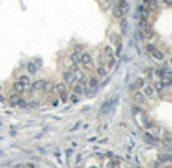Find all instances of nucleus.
I'll use <instances>...</instances> for the list:
<instances>
[{
	"mask_svg": "<svg viewBox=\"0 0 172 168\" xmlns=\"http://www.w3.org/2000/svg\"><path fill=\"white\" fill-rule=\"evenodd\" d=\"M144 93H145V96H153L154 95V89L151 86H147V87H145V90H144Z\"/></svg>",
	"mask_w": 172,
	"mask_h": 168,
	"instance_id": "15",
	"label": "nucleus"
},
{
	"mask_svg": "<svg viewBox=\"0 0 172 168\" xmlns=\"http://www.w3.org/2000/svg\"><path fill=\"white\" fill-rule=\"evenodd\" d=\"M159 159H160L162 162H169V161H172V155H169V153H163V155L159 156Z\"/></svg>",
	"mask_w": 172,
	"mask_h": 168,
	"instance_id": "13",
	"label": "nucleus"
},
{
	"mask_svg": "<svg viewBox=\"0 0 172 168\" xmlns=\"http://www.w3.org/2000/svg\"><path fill=\"white\" fill-rule=\"evenodd\" d=\"M97 75H99V77H105V75H106V69L103 68V66H99V68H97Z\"/></svg>",
	"mask_w": 172,
	"mask_h": 168,
	"instance_id": "17",
	"label": "nucleus"
},
{
	"mask_svg": "<svg viewBox=\"0 0 172 168\" xmlns=\"http://www.w3.org/2000/svg\"><path fill=\"white\" fill-rule=\"evenodd\" d=\"M111 42L118 45V44H120V36H118V35H112V36H111Z\"/></svg>",
	"mask_w": 172,
	"mask_h": 168,
	"instance_id": "19",
	"label": "nucleus"
},
{
	"mask_svg": "<svg viewBox=\"0 0 172 168\" xmlns=\"http://www.w3.org/2000/svg\"><path fill=\"white\" fill-rule=\"evenodd\" d=\"M127 27H129V23L126 18H121V24H120V29H121V33L126 35L127 33Z\"/></svg>",
	"mask_w": 172,
	"mask_h": 168,
	"instance_id": "9",
	"label": "nucleus"
},
{
	"mask_svg": "<svg viewBox=\"0 0 172 168\" xmlns=\"http://www.w3.org/2000/svg\"><path fill=\"white\" fill-rule=\"evenodd\" d=\"M126 12L121 9V8H120L118 5H115L114 6V9H112V15L115 17V18H123V15H124Z\"/></svg>",
	"mask_w": 172,
	"mask_h": 168,
	"instance_id": "5",
	"label": "nucleus"
},
{
	"mask_svg": "<svg viewBox=\"0 0 172 168\" xmlns=\"http://www.w3.org/2000/svg\"><path fill=\"white\" fill-rule=\"evenodd\" d=\"M135 101H136V102H142V101H144V95H142V93H136V95H135Z\"/></svg>",
	"mask_w": 172,
	"mask_h": 168,
	"instance_id": "21",
	"label": "nucleus"
},
{
	"mask_svg": "<svg viewBox=\"0 0 172 168\" xmlns=\"http://www.w3.org/2000/svg\"><path fill=\"white\" fill-rule=\"evenodd\" d=\"M79 63L82 65H90L91 63V56L88 54V53H82V54H79Z\"/></svg>",
	"mask_w": 172,
	"mask_h": 168,
	"instance_id": "3",
	"label": "nucleus"
},
{
	"mask_svg": "<svg viewBox=\"0 0 172 168\" xmlns=\"http://www.w3.org/2000/svg\"><path fill=\"white\" fill-rule=\"evenodd\" d=\"M117 164H118L117 159H112V161L108 162V168H117Z\"/></svg>",
	"mask_w": 172,
	"mask_h": 168,
	"instance_id": "20",
	"label": "nucleus"
},
{
	"mask_svg": "<svg viewBox=\"0 0 172 168\" xmlns=\"http://www.w3.org/2000/svg\"><path fill=\"white\" fill-rule=\"evenodd\" d=\"M145 140H147V141H150V143H154V144H156V143H159V138H157L156 135H151L150 132H147V134H145Z\"/></svg>",
	"mask_w": 172,
	"mask_h": 168,
	"instance_id": "10",
	"label": "nucleus"
},
{
	"mask_svg": "<svg viewBox=\"0 0 172 168\" xmlns=\"http://www.w3.org/2000/svg\"><path fill=\"white\" fill-rule=\"evenodd\" d=\"M141 87H144V80L138 78V80H135V83L130 86V89H141Z\"/></svg>",
	"mask_w": 172,
	"mask_h": 168,
	"instance_id": "8",
	"label": "nucleus"
},
{
	"mask_svg": "<svg viewBox=\"0 0 172 168\" xmlns=\"http://www.w3.org/2000/svg\"><path fill=\"white\" fill-rule=\"evenodd\" d=\"M82 89H84V86H75V89H73L75 95H76V96L81 95V93H82Z\"/></svg>",
	"mask_w": 172,
	"mask_h": 168,
	"instance_id": "18",
	"label": "nucleus"
},
{
	"mask_svg": "<svg viewBox=\"0 0 172 168\" xmlns=\"http://www.w3.org/2000/svg\"><path fill=\"white\" fill-rule=\"evenodd\" d=\"M151 56L156 59V60H163V57H165V56H163V53H162L160 50H154V51L151 53Z\"/></svg>",
	"mask_w": 172,
	"mask_h": 168,
	"instance_id": "11",
	"label": "nucleus"
},
{
	"mask_svg": "<svg viewBox=\"0 0 172 168\" xmlns=\"http://www.w3.org/2000/svg\"><path fill=\"white\" fill-rule=\"evenodd\" d=\"M71 60H72L73 65H78V63H79V53H78V51L72 53V54H71Z\"/></svg>",
	"mask_w": 172,
	"mask_h": 168,
	"instance_id": "12",
	"label": "nucleus"
},
{
	"mask_svg": "<svg viewBox=\"0 0 172 168\" xmlns=\"http://www.w3.org/2000/svg\"><path fill=\"white\" fill-rule=\"evenodd\" d=\"M144 6H147L148 9H151V8H157V2L156 0H147L145 3H142Z\"/></svg>",
	"mask_w": 172,
	"mask_h": 168,
	"instance_id": "14",
	"label": "nucleus"
},
{
	"mask_svg": "<svg viewBox=\"0 0 172 168\" xmlns=\"http://www.w3.org/2000/svg\"><path fill=\"white\" fill-rule=\"evenodd\" d=\"M136 39H138V41H144V39H145L144 35H142V32H136Z\"/></svg>",
	"mask_w": 172,
	"mask_h": 168,
	"instance_id": "22",
	"label": "nucleus"
},
{
	"mask_svg": "<svg viewBox=\"0 0 172 168\" xmlns=\"http://www.w3.org/2000/svg\"><path fill=\"white\" fill-rule=\"evenodd\" d=\"M145 50H147L148 53H153V51H154V50H156V48H154V47L151 45V44H148V45H147V47H145Z\"/></svg>",
	"mask_w": 172,
	"mask_h": 168,
	"instance_id": "23",
	"label": "nucleus"
},
{
	"mask_svg": "<svg viewBox=\"0 0 172 168\" xmlns=\"http://www.w3.org/2000/svg\"><path fill=\"white\" fill-rule=\"evenodd\" d=\"M114 104H117V98H112V99H109V101H106L105 104L102 105V113H108L109 111V108L112 107Z\"/></svg>",
	"mask_w": 172,
	"mask_h": 168,
	"instance_id": "4",
	"label": "nucleus"
},
{
	"mask_svg": "<svg viewBox=\"0 0 172 168\" xmlns=\"http://www.w3.org/2000/svg\"><path fill=\"white\" fill-rule=\"evenodd\" d=\"M138 14H139V20H148V15H150V9L144 5L138 6Z\"/></svg>",
	"mask_w": 172,
	"mask_h": 168,
	"instance_id": "1",
	"label": "nucleus"
},
{
	"mask_svg": "<svg viewBox=\"0 0 172 168\" xmlns=\"http://www.w3.org/2000/svg\"><path fill=\"white\" fill-rule=\"evenodd\" d=\"M154 90H157V92H162L163 89H165V84H163L162 81H159V83H156L154 84V87H153Z\"/></svg>",
	"mask_w": 172,
	"mask_h": 168,
	"instance_id": "16",
	"label": "nucleus"
},
{
	"mask_svg": "<svg viewBox=\"0 0 172 168\" xmlns=\"http://www.w3.org/2000/svg\"><path fill=\"white\" fill-rule=\"evenodd\" d=\"M115 54H117V56L121 54V44H118V45H117V51H115Z\"/></svg>",
	"mask_w": 172,
	"mask_h": 168,
	"instance_id": "25",
	"label": "nucleus"
},
{
	"mask_svg": "<svg viewBox=\"0 0 172 168\" xmlns=\"http://www.w3.org/2000/svg\"><path fill=\"white\" fill-rule=\"evenodd\" d=\"M66 87H67V86H66L64 83H60V84L56 86V89H57V92L60 93V96H64V95H66Z\"/></svg>",
	"mask_w": 172,
	"mask_h": 168,
	"instance_id": "6",
	"label": "nucleus"
},
{
	"mask_svg": "<svg viewBox=\"0 0 172 168\" xmlns=\"http://www.w3.org/2000/svg\"><path fill=\"white\" fill-rule=\"evenodd\" d=\"M78 99H79V98H78V96H76V95H75V93H73V95H72V96H71V101H72V102H73V104H75V102H78Z\"/></svg>",
	"mask_w": 172,
	"mask_h": 168,
	"instance_id": "24",
	"label": "nucleus"
},
{
	"mask_svg": "<svg viewBox=\"0 0 172 168\" xmlns=\"http://www.w3.org/2000/svg\"><path fill=\"white\" fill-rule=\"evenodd\" d=\"M103 57H106L108 60L112 59V57H114V54H112V48H111V47H105V48H103Z\"/></svg>",
	"mask_w": 172,
	"mask_h": 168,
	"instance_id": "7",
	"label": "nucleus"
},
{
	"mask_svg": "<svg viewBox=\"0 0 172 168\" xmlns=\"http://www.w3.org/2000/svg\"><path fill=\"white\" fill-rule=\"evenodd\" d=\"M64 84H67V86H71V84H73L75 81H76V78H75V75H73V72L72 71H67V72H64Z\"/></svg>",
	"mask_w": 172,
	"mask_h": 168,
	"instance_id": "2",
	"label": "nucleus"
},
{
	"mask_svg": "<svg viewBox=\"0 0 172 168\" xmlns=\"http://www.w3.org/2000/svg\"><path fill=\"white\" fill-rule=\"evenodd\" d=\"M171 63H172V60H171Z\"/></svg>",
	"mask_w": 172,
	"mask_h": 168,
	"instance_id": "26",
	"label": "nucleus"
}]
</instances>
